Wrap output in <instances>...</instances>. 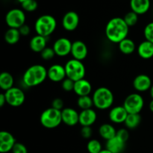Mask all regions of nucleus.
<instances>
[{
    "label": "nucleus",
    "instance_id": "nucleus-19",
    "mask_svg": "<svg viewBox=\"0 0 153 153\" xmlns=\"http://www.w3.org/2000/svg\"><path fill=\"white\" fill-rule=\"evenodd\" d=\"M73 91L79 97L89 96L92 91V85L90 83V82H88L86 79H80L75 82Z\"/></svg>",
    "mask_w": 153,
    "mask_h": 153
},
{
    "label": "nucleus",
    "instance_id": "nucleus-28",
    "mask_svg": "<svg viewBox=\"0 0 153 153\" xmlns=\"http://www.w3.org/2000/svg\"><path fill=\"white\" fill-rule=\"evenodd\" d=\"M141 122V117L140 114H128L126 120L125 126L129 129L136 128Z\"/></svg>",
    "mask_w": 153,
    "mask_h": 153
},
{
    "label": "nucleus",
    "instance_id": "nucleus-33",
    "mask_svg": "<svg viewBox=\"0 0 153 153\" xmlns=\"http://www.w3.org/2000/svg\"><path fill=\"white\" fill-rule=\"evenodd\" d=\"M55 55H56V54H55L53 48L47 47V46L40 52V56L44 61H50Z\"/></svg>",
    "mask_w": 153,
    "mask_h": 153
},
{
    "label": "nucleus",
    "instance_id": "nucleus-45",
    "mask_svg": "<svg viewBox=\"0 0 153 153\" xmlns=\"http://www.w3.org/2000/svg\"><path fill=\"white\" fill-rule=\"evenodd\" d=\"M17 1H19V2L22 3V2H24V1H26V0H17Z\"/></svg>",
    "mask_w": 153,
    "mask_h": 153
},
{
    "label": "nucleus",
    "instance_id": "nucleus-43",
    "mask_svg": "<svg viewBox=\"0 0 153 153\" xmlns=\"http://www.w3.org/2000/svg\"><path fill=\"white\" fill-rule=\"evenodd\" d=\"M149 91H150L151 97H152V99L153 100V85H152V87H151V88H150V90H149Z\"/></svg>",
    "mask_w": 153,
    "mask_h": 153
},
{
    "label": "nucleus",
    "instance_id": "nucleus-42",
    "mask_svg": "<svg viewBox=\"0 0 153 153\" xmlns=\"http://www.w3.org/2000/svg\"><path fill=\"white\" fill-rule=\"evenodd\" d=\"M149 110L151 111L153 113V100H151V102H149Z\"/></svg>",
    "mask_w": 153,
    "mask_h": 153
},
{
    "label": "nucleus",
    "instance_id": "nucleus-14",
    "mask_svg": "<svg viewBox=\"0 0 153 153\" xmlns=\"http://www.w3.org/2000/svg\"><path fill=\"white\" fill-rule=\"evenodd\" d=\"M88 47L84 42L76 40L73 43L71 49V55L74 59L82 61L88 55Z\"/></svg>",
    "mask_w": 153,
    "mask_h": 153
},
{
    "label": "nucleus",
    "instance_id": "nucleus-2",
    "mask_svg": "<svg viewBox=\"0 0 153 153\" xmlns=\"http://www.w3.org/2000/svg\"><path fill=\"white\" fill-rule=\"evenodd\" d=\"M47 77V70L40 64H35L27 69L23 74L22 81L27 87L32 88L40 85Z\"/></svg>",
    "mask_w": 153,
    "mask_h": 153
},
{
    "label": "nucleus",
    "instance_id": "nucleus-29",
    "mask_svg": "<svg viewBox=\"0 0 153 153\" xmlns=\"http://www.w3.org/2000/svg\"><path fill=\"white\" fill-rule=\"evenodd\" d=\"M77 105L82 110L91 109L93 106H94L93 98L90 96L79 97L77 100Z\"/></svg>",
    "mask_w": 153,
    "mask_h": 153
},
{
    "label": "nucleus",
    "instance_id": "nucleus-39",
    "mask_svg": "<svg viewBox=\"0 0 153 153\" xmlns=\"http://www.w3.org/2000/svg\"><path fill=\"white\" fill-rule=\"evenodd\" d=\"M64 101L60 98H55L52 102V108L58 111H62L64 109Z\"/></svg>",
    "mask_w": 153,
    "mask_h": 153
},
{
    "label": "nucleus",
    "instance_id": "nucleus-20",
    "mask_svg": "<svg viewBox=\"0 0 153 153\" xmlns=\"http://www.w3.org/2000/svg\"><path fill=\"white\" fill-rule=\"evenodd\" d=\"M150 0H130L131 10L138 15L146 13L150 8Z\"/></svg>",
    "mask_w": 153,
    "mask_h": 153
},
{
    "label": "nucleus",
    "instance_id": "nucleus-6",
    "mask_svg": "<svg viewBox=\"0 0 153 153\" xmlns=\"http://www.w3.org/2000/svg\"><path fill=\"white\" fill-rule=\"evenodd\" d=\"M67 78L76 82L80 79H85L86 69L82 61L76 59L69 60L64 66Z\"/></svg>",
    "mask_w": 153,
    "mask_h": 153
},
{
    "label": "nucleus",
    "instance_id": "nucleus-30",
    "mask_svg": "<svg viewBox=\"0 0 153 153\" xmlns=\"http://www.w3.org/2000/svg\"><path fill=\"white\" fill-rule=\"evenodd\" d=\"M87 149L88 153H100L102 150V146L98 140L91 139L87 144Z\"/></svg>",
    "mask_w": 153,
    "mask_h": 153
},
{
    "label": "nucleus",
    "instance_id": "nucleus-40",
    "mask_svg": "<svg viewBox=\"0 0 153 153\" xmlns=\"http://www.w3.org/2000/svg\"><path fill=\"white\" fill-rule=\"evenodd\" d=\"M19 33H20L21 36H28L29 35L30 32H31V28L26 24H24L23 25L19 28Z\"/></svg>",
    "mask_w": 153,
    "mask_h": 153
},
{
    "label": "nucleus",
    "instance_id": "nucleus-18",
    "mask_svg": "<svg viewBox=\"0 0 153 153\" xmlns=\"http://www.w3.org/2000/svg\"><path fill=\"white\" fill-rule=\"evenodd\" d=\"M97 115L94 109L82 110L79 113V124L82 126H91L97 121Z\"/></svg>",
    "mask_w": 153,
    "mask_h": 153
},
{
    "label": "nucleus",
    "instance_id": "nucleus-16",
    "mask_svg": "<svg viewBox=\"0 0 153 153\" xmlns=\"http://www.w3.org/2000/svg\"><path fill=\"white\" fill-rule=\"evenodd\" d=\"M48 78L54 82L64 81L67 78L65 68L60 64H53L47 70Z\"/></svg>",
    "mask_w": 153,
    "mask_h": 153
},
{
    "label": "nucleus",
    "instance_id": "nucleus-10",
    "mask_svg": "<svg viewBox=\"0 0 153 153\" xmlns=\"http://www.w3.org/2000/svg\"><path fill=\"white\" fill-rule=\"evenodd\" d=\"M73 43L66 37H61L55 40L53 44V49L56 55L60 57H64L71 53V49Z\"/></svg>",
    "mask_w": 153,
    "mask_h": 153
},
{
    "label": "nucleus",
    "instance_id": "nucleus-7",
    "mask_svg": "<svg viewBox=\"0 0 153 153\" xmlns=\"http://www.w3.org/2000/svg\"><path fill=\"white\" fill-rule=\"evenodd\" d=\"M123 106L128 114H140L144 106V100L137 93L129 94L124 100Z\"/></svg>",
    "mask_w": 153,
    "mask_h": 153
},
{
    "label": "nucleus",
    "instance_id": "nucleus-1",
    "mask_svg": "<svg viewBox=\"0 0 153 153\" xmlns=\"http://www.w3.org/2000/svg\"><path fill=\"white\" fill-rule=\"evenodd\" d=\"M129 31L123 18L114 17L108 21L105 27V36L109 41L114 43H120L124 39L127 38Z\"/></svg>",
    "mask_w": 153,
    "mask_h": 153
},
{
    "label": "nucleus",
    "instance_id": "nucleus-24",
    "mask_svg": "<svg viewBox=\"0 0 153 153\" xmlns=\"http://www.w3.org/2000/svg\"><path fill=\"white\" fill-rule=\"evenodd\" d=\"M117 130L114 126L109 123H104L100 126L99 128V133L100 135L103 139L106 140H108L114 137L117 135Z\"/></svg>",
    "mask_w": 153,
    "mask_h": 153
},
{
    "label": "nucleus",
    "instance_id": "nucleus-17",
    "mask_svg": "<svg viewBox=\"0 0 153 153\" xmlns=\"http://www.w3.org/2000/svg\"><path fill=\"white\" fill-rule=\"evenodd\" d=\"M128 114L123 106H116L109 112V119L114 123H124Z\"/></svg>",
    "mask_w": 153,
    "mask_h": 153
},
{
    "label": "nucleus",
    "instance_id": "nucleus-38",
    "mask_svg": "<svg viewBox=\"0 0 153 153\" xmlns=\"http://www.w3.org/2000/svg\"><path fill=\"white\" fill-rule=\"evenodd\" d=\"M93 131L91 126H82L81 129V135L85 139H90L92 136Z\"/></svg>",
    "mask_w": 153,
    "mask_h": 153
},
{
    "label": "nucleus",
    "instance_id": "nucleus-3",
    "mask_svg": "<svg viewBox=\"0 0 153 153\" xmlns=\"http://www.w3.org/2000/svg\"><path fill=\"white\" fill-rule=\"evenodd\" d=\"M92 98L94 106L100 110L110 108L114 100L112 91L105 87L97 88L93 94Z\"/></svg>",
    "mask_w": 153,
    "mask_h": 153
},
{
    "label": "nucleus",
    "instance_id": "nucleus-25",
    "mask_svg": "<svg viewBox=\"0 0 153 153\" xmlns=\"http://www.w3.org/2000/svg\"><path fill=\"white\" fill-rule=\"evenodd\" d=\"M14 79L13 76L7 72H3L0 74V88L1 90L7 91L13 87Z\"/></svg>",
    "mask_w": 153,
    "mask_h": 153
},
{
    "label": "nucleus",
    "instance_id": "nucleus-9",
    "mask_svg": "<svg viewBox=\"0 0 153 153\" xmlns=\"http://www.w3.org/2000/svg\"><path fill=\"white\" fill-rule=\"evenodd\" d=\"M4 95H5L7 103L12 107L21 106L25 100V96L23 91L16 87H13L10 90L5 91Z\"/></svg>",
    "mask_w": 153,
    "mask_h": 153
},
{
    "label": "nucleus",
    "instance_id": "nucleus-34",
    "mask_svg": "<svg viewBox=\"0 0 153 153\" xmlns=\"http://www.w3.org/2000/svg\"><path fill=\"white\" fill-rule=\"evenodd\" d=\"M143 34L146 40L153 43V22H149L145 26Z\"/></svg>",
    "mask_w": 153,
    "mask_h": 153
},
{
    "label": "nucleus",
    "instance_id": "nucleus-11",
    "mask_svg": "<svg viewBox=\"0 0 153 153\" xmlns=\"http://www.w3.org/2000/svg\"><path fill=\"white\" fill-rule=\"evenodd\" d=\"M79 24V16L76 12L68 11L62 19V26L66 31H73L78 28Z\"/></svg>",
    "mask_w": 153,
    "mask_h": 153
},
{
    "label": "nucleus",
    "instance_id": "nucleus-8",
    "mask_svg": "<svg viewBox=\"0 0 153 153\" xmlns=\"http://www.w3.org/2000/svg\"><path fill=\"white\" fill-rule=\"evenodd\" d=\"M5 22L9 28L19 29L22 25L25 24V14L24 10L19 8L10 10L5 16Z\"/></svg>",
    "mask_w": 153,
    "mask_h": 153
},
{
    "label": "nucleus",
    "instance_id": "nucleus-22",
    "mask_svg": "<svg viewBox=\"0 0 153 153\" xmlns=\"http://www.w3.org/2000/svg\"><path fill=\"white\" fill-rule=\"evenodd\" d=\"M46 37L37 34L31 39L29 46L33 52L40 53L46 47Z\"/></svg>",
    "mask_w": 153,
    "mask_h": 153
},
{
    "label": "nucleus",
    "instance_id": "nucleus-44",
    "mask_svg": "<svg viewBox=\"0 0 153 153\" xmlns=\"http://www.w3.org/2000/svg\"><path fill=\"white\" fill-rule=\"evenodd\" d=\"M100 153H112V152H111L110 151H108V149H102V150Z\"/></svg>",
    "mask_w": 153,
    "mask_h": 153
},
{
    "label": "nucleus",
    "instance_id": "nucleus-5",
    "mask_svg": "<svg viewBox=\"0 0 153 153\" xmlns=\"http://www.w3.org/2000/svg\"><path fill=\"white\" fill-rule=\"evenodd\" d=\"M41 125L46 128H55L62 123L61 111L49 108L43 111L40 117Z\"/></svg>",
    "mask_w": 153,
    "mask_h": 153
},
{
    "label": "nucleus",
    "instance_id": "nucleus-21",
    "mask_svg": "<svg viewBox=\"0 0 153 153\" xmlns=\"http://www.w3.org/2000/svg\"><path fill=\"white\" fill-rule=\"evenodd\" d=\"M126 147V142L115 136L106 142V149L112 153H122Z\"/></svg>",
    "mask_w": 153,
    "mask_h": 153
},
{
    "label": "nucleus",
    "instance_id": "nucleus-36",
    "mask_svg": "<svg viewBox=\"0 0 153 153\" xmlns=\"http://www.w3.org/2000/svg\"><path fill=\"white\" fill-rule=\"evenodd\" d=\"M12 152L13 153H28L26 146L21 143L16 142L12 149Z\"/></svg>",
    "mask_w": 153,
    "mask_h": 153
},
{
    "label": "nucleus",
    "instance_id": "nucleus-4",
    "mask_svg": "<svg viewBox=\"0 0 153 153\" xmlns=\"http://www.w3.org/2000/svg\"><path fill=\"white\" fill-rule=\"evenodd\" d=\"M57 21L54 16L49 14H44L39 16L34 23V29L37 34L47 37L55 31Z\"/></svg>",
    "mask_w": 153,
    "mask_h": 153
},
{
    "label": "nucleus",
    "instance_id": "nucleus-41",
    "mask_svg": "<svg viewBox=\"0 0 153 153\" xmlns=\"http://www.w3.org/2000/svg\"><path fill=\"white\" fill-rule=\"evenodd\" d=\"M5 103H7L5 95H4V94H0V107H3Z\"/></svg>",
    "mask_w": 153,
    "mask_h": 153
},
{
    "label": "nucleus",
    "instance_id": "nucleus-13",
    "mask_svg": "<svg viewBox=\"0 0 153 153\" xmlns=\"http://www.w3.org/2000/svg\"><path fill=\"white\" fill-rule=\"evenodd\" d=\"M62 123L68 126H74L79 123V113L71 108H66L61 111Z\"/></svg>",
    "mask_w": 153,
    "mask_h": 153
},
{
    "label": "nucleus",
    "instance_id": "nucleus-12",
    "mask_svg": "<svg viewBox=\"0 0 153 153\" xmlns=\"http://www.w3.org/2000/svg\"><path fill=\"white\" fill-rule=\"evenodd\" d=\"M16 143V140L11 133L7 131L0 132V152L7 153L12 151Z\"/></svg>",
    "mask_w": 153,
    "mask_h": 153
},
{
    "label": "nucleus",
    "instance_id": "nucleus-31",
    "mask_svg": "<svg viewBox=\"0 0 153 153\" xmlns=\"http://www.w3.org/2000/svg\"><path fill=\"white\" fill-rule=\"evenodd\" d=\"M123 19L128 27L134 26L138 22V14L131 10L124 16Z\"/></svg>",
    "mask_w": 153,
    "mask_h": 153
},
{
    "label": "nucleus",
    "instance_id": "nucleus-26",
    "mask_svg": "<svg viewBox=\"0 0 153 153\" xmlns=\"http://www.w3.org/2000/svg\"><path fill=\"white\" fill-rule=\"evenodd\" d=\"M119 49L124 55H131L134 52L136 49V46L134 42L129 38H126L123 40L118 43Z\"/></svg>",
    "mask_w": 153,
    "mask_h": 153
},
{
    "label": "nucleus",
    "instance_id": "nucleus-32",
    "mask_svg": "<svg viewBox=\"0 0 153 153\" xmlns=\"http://www.w3.org/2000/svg\"><path fill=\"white\" fill-rule=\"evenodd\" d=\"M21 6L23 10L27 12H33L37 10L38 4L36 0H26L24 2L21 3Z\"/></svg>",
    "mask_w": 153,
    "mask_h": 153
},
{
    "label": "nucleus",
    "instance_id": "nucleus-35",
    "mask_svg": "<svg viewBox=\"0 0 153 153\" xmlns=\"http://www.w3.org/2000/svg\"><path fill=\"white\" fill-rule=\"evenodd\" d=\"M74 85L75 82L74 81L71 80L69 78H66L64 81H62V86L63 90L66 92H70V91H73L74 90Z\"/></svg>",
    "mask_w": 153,
    "mask_h": 153
},
{
    "label": "nucleus",
    "instance_id": "nucleus-27",
    "mask_svg": "<svg viewBox=\"0 0 153 153\" xmlns=\"http://www.w3.org/2000/svg\"><path fill=\"white\" fill-rule=\"evenodd\" d=\"M20 37L21 34L19 33V29L10 28L7 30V31L4 34V38L6 43L10 45H13L19 42Z\"/></svg>",
    "mask_w": 153,
    "mask_h": 153
},
{
    "label": "nucleus",
    "instance_id": "nucleus-37",
    "mask_svg": "<svg viewBox=\"0 0 153 153\" xmlns=\"http://www.w3.org/2000/svg\"><path fill=\"white\" fill-rule=\"evenodd\" d=\"M116 136H117L119 138H120L121 140H123L124 142L126 143L127 140H128V137H129V133H128V130L123 128H120V129L117 130Z\"/></svg>",
    "mask_w": 153,
    "mask_h": 153
},
{
    "label": "nucleus",
    "instance_id": "nucleus-23",
    "mask_svg": "<svg viewBox=\"0 0 153 153\" xmlns=\"http://www.w3.org/2000/svg\"><path fill=\"white\" fill-rule=\"evenodd\" d=\"M137 53L143 59H149L153 57V43L145 40L140 43L137 47Z\"/></svg>",
    "mask_w": 153,
    "mask_h": 153
},
{
    "label": "nucleus",
    "instance_id": "nucleus-15",
    "mask_svg": "<svg viewBox=\"0 0 153 153\" xmlns=\"http://www.w3.org/2000/svg\"><path fill=\"white\" fill-rule=\"evenodd\" d=\"M152 80L147 75L140 74L136 76L133 81V87L138 92H145L150 90Z\"/></svg>",
    "mask_w": 153,
    "mask_h": 153
}]
</instances>
